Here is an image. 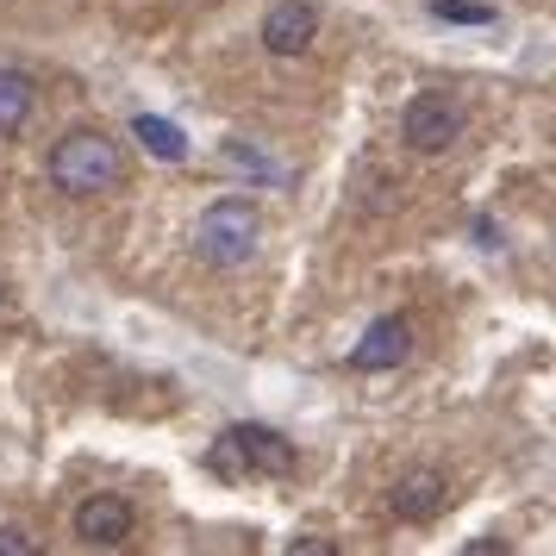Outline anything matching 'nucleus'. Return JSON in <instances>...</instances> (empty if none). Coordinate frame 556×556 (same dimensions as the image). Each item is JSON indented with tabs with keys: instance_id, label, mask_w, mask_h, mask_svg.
<instances>
[{
	"instance_id": "obj_1",
	"label": "nucleus",
	"mask_w": 556,
	"mask_h": 556,
	"mask_svg": "<svg viewBox=\"0 0 556 556\" xmlns=\"http://www.w3.org/2000/svg\"><path fill=\"white\" fill-rule=\"evenodd\" d=\"M126 181V151L106 131H63L51 144V188H63L70 201H94L106 188Z\"/></svg>"
},
{
	"instance_id": "obj_2",
	"label": "nucleus",
	"mask_w": 556,
	"mask_h": 556,
	"mask_svg": "<svg viewBox=\"0 0 556 556\" xmlns=\"http://www.w3.org/2000/svg\"><path fill=\"white\" fill-rule=\"evenodd\" d=\"M206 469L219 481H256V476H294L301 456H294V444L269 426H231V431H219V444L206 451Z\"/></svg>"
},
{
	"instance_id": "obj_3",
	"label": "nucleus",
	"mask_w": 556,
	"mask_h": 556,
	"mask_svg": "<svg viewBox=\"0 0 556 556\" xmlns=\"http://www.w3.org/2000/svg\"><path fill=\"white\" fill-rule=\"evenodd\" d=\"M256 244H263V213L251 201H213L194 219V256L206 269H238L256 256Z\"/></svg>"
},
{
	"instance_id": "obj_4",
	"label": "nucleus",
	"mask_w": 556,
	"mask_h": 556,
	"mask_svg": "<svg viewBox=\"0 0 556 556\" xmlns=\"http://www.w3.org/2000/svg\"><path fill=\"white\" fill-rule=\"evenodd\" d=\"M401 138H406V151H419V156L451 151L463 138V101L444 94V88H419L401 113Z\"/></svg>"
},
{
	"instance_id": "obj_5",
	"label": "nucleus",
	"mask_w": 556,
	"mask_h": 556,
	"mask_svg": "<svg viewBox=\"0 0 556 556\" xmlns=\"http://www.w3.org/2000/svg\"><path fill=\"white\" fill-rule=\"evenodd\" d=\"M131 526H138V513H131V501H119V494H88V501L76 506V538L88 551H119L131 538Z\"/></svg>"
},
{
	"instance_id": "obj_6",
	"label": "nucleus",
	"mask_w": 556,
	"mask_h": 556,
	"mask_svg": "<svg viewBox=\"0 0 556 556\" xmlns=\"http://www.w3.org/2000/svg\"><path fill=\"white\" fill-rule=\"evenodd\" d=\"M388 506H394V519H406V526H426V519H438L451 506V481L438 476V469H406L388 488Z\"/></svg>"
},
{
	"instance_id": "obj_7",
	"label": "nucleus",
	"mask_w": 556,
	"mask_h": 556,
	"mask_svg": "<svg viewBox=\"0 0 556 556\" xmlns=\"http://www.w3.org/2000/svg\"><path fill=\"white\" fill-rule=\"evenodd\" d=\"M313 38H319V13H313L306 0H281V7H269V20H263V51L269 56H306L313 51Z\"/></svg>"
},
{
	"instance_id": "obj_8",
	"label": "nucleus",
	"mask_w": 556,
	"mask_h": 556,
	"mask_svg": "<svg viewBox=\"0 0 556 556\" xmlns=\"http://www.w3.org/2000/svg\"><path fill=\"white\" fill-rule=\"evenodd\" d=\"M406 356H413V326H406L401 313H388V319H376V326L363 331V344L351 351V369L381 376V369H401Z\"/></svg>"
},
{
	"instance_id": "obj_9",
	"label": "nucleus",
	"mask_w": 556,
	"mask_h": 556,
	"mask_svg": "<svg viewBox=\"0 0 556 556\" xmlns=\"http://www.w3.org/2000/svg\"><path fill=\"white\" fill-rule=\"evenodd\" d=\"M31 106H38V88H31L26 70H0V138H13L26 126Z\"/></svg>"
},
{
	"instance_id": "obj_10",
	"label": "nucleus",
	"mask_w": 556,
	"mask_h": 556,
	"mask_svg": "<svg viewBox=\"0 0 556 556\" xmlns=\"http://www.w3.org/2000/svg\"><path fill=\"white\" fill-rule=\"evenodd\" d=\"M131 138H138V144L156 156V163H181V156H188V138H181V126L156 119V113H138V119H131Z\"/></svg>"
},
{
	"instance_id": "obj_11",
	"label": "nucleus",
	"mask_w": 556,
	"mask_h": 556,
	"mask_svg": "<svg viewBox=\"0 0 556 556\" xmlns=\"http://www.w3.org/2000/svg\"><path fill=\"white\" fill-rule=\"evenodd\" d=\"M438 13L444 20H463V26H488L494 20V7H469V0H438Z\"/></svg>"
},
{
	"instance_id": "obj_12",
	"label": "nucleus",
	"mask_w": 556,
	"mask_h": 556,
	"mask_svg": "<svg viewBox=\"0 0 556 556\" xmlns=\"http://www.w3.org/2000/svg\"><path fill=\"white\" fill-rule=\"evenodd\" d=\"M38 551V538L26 526H0V556H31Z\"/></svg>"
},
{
	"instance_id": "obj_13",
	"label": "nucleus",
	"mask_w": 556,
	"mask_h": 556,
	"mask_svg": "<svg viewBox=\"0 0 556 556\" xmlns=\"http://www.w3.org/2000/svg\"><path fill=\"white\" fill-rule=\"evenodd\" d=\"M288 551H294V556H313V551H319V556H331V551H338V544H331V538H294Z\"/></svg>"
}]
</instances>
